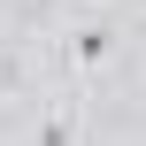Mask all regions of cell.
Instances as JSON below:
<instances>
[{
	"label": "cell",
	"mask_w": 146,
	"mask_h": 146,
	"mask_svg": "<svg viewBox=\"0 0 146 146\" xmlns=\"http://www.w3.org/2000/svg\"><path fill=\"white\" fill-rule=\"evenodd\" d=\"M108 54H115V31H108V23H77V31H69V62H77V69H100Z\"/></svg>",
	"instance_id": "6da1fadb"
},
{
	"label": "cell",
	"mask_w": 146,
	"mask_h": 146,
	"mask_svg": "<svg viewBox=\"0 0 146 146\" xmlns=\"http://www.w3.org/2000/svg\"><path fill=\"white\" fill-rule=\"evenodd\" d=\"M38 146H77V123H69V115H46V123H38Z\"/></svg>",
	"instance_id": "7a4b0ae2"
}]
</instances>
